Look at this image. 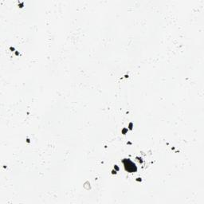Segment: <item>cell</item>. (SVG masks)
<instances>
[{
	"instance_id": "1",
	"label": "cell",
	"mask_w": 204,
	"mask_h": 204,
	"mask_svg": "<svg viewBox=\"0 0 204 204\" xmlns=\"http://www.w3.org/2000/svg\"><path fill=\"white\" fill-rule=\"evenodd\" d=\"M123 163L124 164V167H125L126 171H129V172H134V171H136V167L135 166L132 162L129 159H124L123 161Z\"/></svg>"
}]
</instances>
